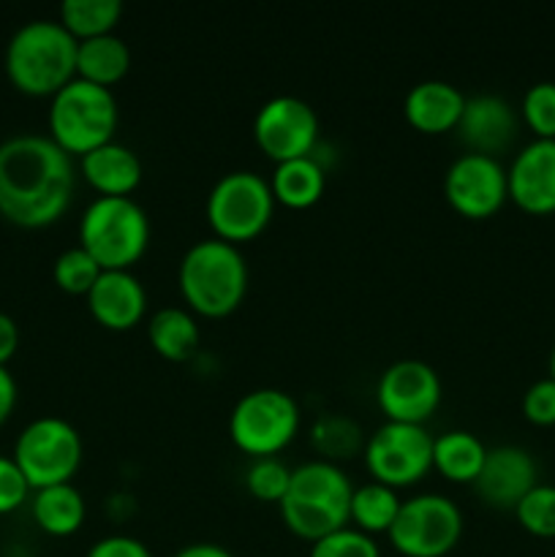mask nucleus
<instances>
[{
  "mask_svg": "<svg viewBox=\"0 0 555 557\" xmlns=\"http://www.w3.org/2000/svg\"><path fill=\"white\" fill-rule=\"evenodd\" d=\"M76 172L52 136L16 134L0 141V215L25 228L58 221L71 205Z\"/></svg>",
  "mask_w": 555,
  "mask_h": 557,
  "instance_id": "1",
  "label": "nucleus"
},
{
  "mask_svg": "<svg viewBox=\"0 0 555 557\" xmlns=\"http://www.w3.org/2000/svg\"><path fill=\"white\" fill-rule=\"evenodd\" d=\"M354 484L337 462L316 457L292 468L288 490L281 500L283 522L297 536L316 542L337 528L348 525Z\"/></svg>",
  "mask_w": 555,
  "mask_h": 557,
  "instance_id": "2",
  "label": "nucleus"
},
{
  "mask_svg": "<svg viewBox=\"0 0 555 557\" xmlns=\"http://www.w3.org/2000/svg\"><path fill=\"white\" fill-rule=\"evenodd\" d=\"M76 41L60 20H30L5 47V74L27 96H54L76 76Z\"/></svg>",
  "mask_w": 555,
  "mask_h": 557,
  "instance_id": "3",
  "label": "nucleus"
},
{
  "mask_svg": "<svg viewBox=\"0 0 555 557\" xmlns=\"http://www.w3.org/2000/svg\"><path fill=\"white\" fill-rule=\"evenodd\" d=\"M177 283L196 313L221 319L237 310L248 292V261L229 239H196L180 259Z\"/></svg>",
  "mask_w": 555,
  "mask_h": 557,
  "instance_id": "4",
  "label": "nucleus"
},
{
  "mask_svg": "<svg viewBox=\"0 0 555 557\" xmlns=\"http://www.w3.org/2000/svg\"><path fill=\"white\" fill-rule=\"evenodd\" d=\"M79 245L101 270H131L150 245V218L131 196H96L82 212Z\"/></svg>",
  "mask_w": 555,
  "mask_h": 557,
  "instance_id": "5",
  "label": "nucleus"
},
{
  "mask_svg": "<svg viewBox=\"0 0 555 557\" xmlns=\"http://www.w3.org/2000/svg\"><path fill=\"white\" fill-rule=\"evenodd\" d=\"M118 117V98L112 87L74 76L49 103V136L71 156H85L112 141Z\"/></svg>",
  "mask_w": 555,
  "mask_h": 557,
  "instance_id": "6",
  "label": "nucleus"
},
{
  "mask_svg": "<svg viewBox=\"0 0 555 557\" xmlns=\"http://www.w3.org/2000/svg\"><path fill=\"white\" fill-rule=\"evenodd\" d=\"M299 419L297 397L275 386H259L234 403L229 435L245 455L272 457L297 435Z\"/></svg>",
  "mask_w": 555,
  "mask_h": 557,
  "instance_id": "7",
  "label": "nucleus"
},
{
  "mask_svg": "<svg viewBox=\"0 0 555 557\" xmlns=\"http://www.w3.org/2000/svg\"><path fill=\"white\" fill-rule=\"evenodd\" d=\"M272 210H275V196L270 180L250 169L221 174L207 194V221L212 232L234 245L264 232Z\"/></svg>",
  "mask_w": 555,
  "mask_h": 557,
  "instance_id": "8",
  "label": "nucleus"
},
{
  "mask_svg": "<svg viewBox=\"0 0 555 557\" xmlns=\"http://www.w3.org/2000/svg\"><path fill=\"white\" fill-rule=\"evenodd\" d=\"M79 430L60 417H38L16 435L14 460L25 473L30 490L71 482L82 466Z\"/></svg>",
  "mask_w": 555,
  "mask_h": 557,
  "instance_id": "9",
  "label": "nucleus"
},
{
  "mask_svg": "<svg viewBox=\"0 0 555 557\" xmlns=\"http://www.w3.org/2000/svg\"><path fill=\"white\" fill-rule=\"evenodd\" d=\"M390 542L406 557H444L462 536V511L441 493H422L403 500Z\"/></svg>",
  "mask_w": 555,
  "mask_h": 557,
  "instance_id": "10",
  "label": "nucleus"
},
{
  "mask_svg": "<svg viewBox=\"0 0 555 557\" xmlns=\"http://www.w3.org/2000/svg\"><path fill=\"white\" fill-rule=\"evenodd\" d=\"M365 462L375 482L403 487L433 468V435L424 424L386 419L365 441Z\"/></svg>",
  "mask_w": 555,
  "mask_h": 557,
  "instance_id": "11",
  "label": "nucleus"
},
{
  "mask_svg": "<svg viewBox=\"0 0 555 557\" xmlns=\"http://www.w3.org/2000/svg\"><path fill=\"white\" fill-rule=\"evenodd\" d=\"M319 114L299 96L270 98L254 117V139L275 163L288 158L313 156L319 145Z\"/></svg>",
  "mask_w": 555,
  "mask_h": 557,
  "instance_id": "12",
  "label": "nucleus"
},
{
  "mask_svg": "<svg viewBox=\"0 0 555 557\" xmlns=\"http://www.w3.org/2000/svg\"><path fill=\"white\" fill-rule=\"evenodd\" d=\"M444 196L460 215H493L509 199L504 163L482 152H460L444 172Z\"/></svg>",
  "mask_w": 555,
  "mask_h": 557,
  "instance_id": "13",
  "label": "nucleus"
},
{
  "mask_svg": "<svg viewBox=\"0 0 555 557\" xmlns=\"http://www.w3.org/2000/svg\"><path fill=\"white\" fill-rule=\"evenodd\" d=\"M375 400L392 422L424 424L441 403V375L422 359H397L381 373Z\"/></svg>",
  "mask_w": 555,
  "mask_h": 557,
  "instance_id": "14",
  "label": "nucleus"
},
{
  "mask_svg": "<svg viewBox=\"0 0 555 557\" xmlns=\"http://www.w3.org/2000/svg\"><path fill=\"white\" fill-rule=\"evenodd\" d=\"M473 484L484 504L495 506V509H515L522 495L539 484L536 460L522 446H493L484 455L482 471L473 479Z\"/></svg>",
  "mask_w": 555,
  "mask_h": 557,
  "instance_id": "15",
  "label": "nucleus"
},
{
  "mask_svg": "<svg viewBox=\"0 0 555 557\" xmlns=\"http://www.w3.org/2000/svg\"><path fill=\"white\" fill-rule=\"evenodd\" d=\"M509 199L533 215L555 212V139H533L506 169Z\"/></svg>",
  "mask_w": 555,
  "mask_h": 557,
  "instance_id": "16",
  "label": "nucleus"
},
{
  "mask_svg": "<svg viewBox=\"0 0 555 557\" xmlns=\"http://www.w3.org/2000/svg\"><path fill=\"white\" fill-rule=\"evenodd\" d=\"M517 125L520 120H517L515 107L504 96L477 92V96H466V107L457 120V136L468 147V152L495 158V152H504L515 141Z\"/></svg>",
  "mask_w": 555,
  "mask_h": 557,
  "instance_id": "17",
  "label": "nucleus"
},
{
  "mask_svg": "<svg viewBox=\"0 0 555 557\" xmlns=\"http://www.w3.org/2000/svg\"><path fill=\"white\" fill-rule=\"evenodd\" d=\"M87 305L107 330H131L147 310L145 283L131 270H103L87 292Z\"/></svg>",
  "mask_w": 555,
  "mask_h": 557,
  "instance_id": "18",
  "label": "nucleus"
},
{
  "mask_svg": "<svg viewBox=\"0 0 555 557\" xmlns=\"http://www.w3.org/2000/svg\"><path fill=\"white\" fill-rule=\"evenodd\" d=\"M462 107H466V96L460 87L444 79L417 82L403 101L408 123L422 134H444V131L457 128Z\"/></svg>",
  "mask_w": 555,
  "mask_h": 557,
  "instance_id": "19",
  "label": "nucleus"
},
{
  "mask_svg": "<svg viewBox=\"0 0 555 557\" xmlns=\"http://www.w3.org/2000/svg\"><path fill=\"white\" fill-rule=\"evenodd\" d=\"M82 174L101 196H131L145 169L128 145L112 139L82 156Z\"/></svg>",
  "mask_w": 555,
  "mask_h": 557,
  "instance_id": "20",
  "label": "nucleus"
},
{
  "mask_svg": "<svg viewBox=\"0 0 555 557\" xmlns=\"http://www.w3.org/2000/svg\"><path fill=\"white\" fill-rule=\"evenodd\" d=\"M324 163L316 156H299L275 163V172L270 177V188L275 201L294 207V210H305V207L316 205L321 199V194H324Z\"/></svg>",
  "mask_w": 555,
  "mask_h": 557,
  "instance_id": "21",
  "label": "nucleus"
},
{
  "mask_svg": "<svg viewBox=\"0 0 555 557\" xmlns=\"http://www.w3.org/2000/svg\"><path fill=\"white\" fill-rule=\"evenodd\" d=\"M131 69V49L118 33L82 38L76 47V76L96 85H114Z\"/></svg>",
  "mask_w": 555,
  "mask_h": 557,
  "instance_id": "22",
  "label": "nucleus"
},
{
  "mask_svg": "<svg viewBox=\"0 0 555 557\" xmlns=\"http://www.w3.org/2000/svg\"><path fill=\"white\" fill-rule=\"evenodd\" d=\"M30 509L41 531L52 533V536H71L85 522L87 506L85 495L71 482H63L36 490Z\"/></svg>",
  "mask_w": 555,
  "mask_h": 557,
  "instance_id": "23",
  "label": "nucleus"
},
{
  "mask_svg": "<svg viewBox=\"0 0 555 557\" xmlns=\"http://www.w3.org/2000/svg\"><path fill=\"white\" fill-rule=\"evenodd\" d=\"M488 446L468 430L433 435V466L452 482H473L482 471Z\"/></svg>",
  "mask_w": 555,
  "mask_h": 557,
  "instance_id": "24",
  "label": "nucleus"
},
{
  "mask_svg": "<svg viewBox=\"0 0 555 557\" xmlns=\"http://www.w3.org/2000/svg\"><path fill=\"white\" fill-rule=\"evenodd\" d=\"M147 337L161 357L180 362V359H188L194 348L199 346V324L190 315V310L169 305V308H158L150 315Z\"/></svg>",
  "mask_w": 555,
  "mask_h": 557,
  "instance_id": "25",
  "label": "nucleus"
},
{
  "mask_svg": "<svg viewBox=\"0 0 555 557\" xmlns=\"http://www.w3.org/2000/svg\"><path fill=\"white\" fill-rule=\"evenodd\" d=\"M403 500L397 498L395 487L384 482H365L359 487H354L351 493V509L348 517L357 522L359 531L365 533H379L390 531L392 522H395L397 511H400Z\"/></svg>",
  "mask_w": 555,
  "mask_h": 557,
  "instance_id": "26",
  "label": "nucleus"
},
{
  "mask_svg": "<svg viewBox=\"0 0 555 557\" xmlns=\"http://www.w3.org/2000/svg\"><path fill=\"white\" fill-rule=\"evenodd\" d=\"M120 16H123L120 0H63L60 5V22L76 41L114 33Z\"/></svg>",
  "mask_w": 555,
  "mask_h": 557,
  "instance_id": "27",
  "label": "nucleus"
},
{
  "mask_svg": "<svg viewBox=\"0 0 555 557\" xmlns=\"http://www.w3.org/2000/svg\"><path fill=\"white\" fill-rule=\"evenodd\" d=\"M310 441L319 449V455H324V460L330 462L348 460L359 449H365L359 424L351 417H343V413H326V417L316 419L313 430H310Z\"/></svg>",
  "mask_w": 555,
  "mask_h": 557,
  "instance_id": "28",
  "label": "nucleus"
},
{
  "mask_svg": "<svg viewBox=\"0 0 555 557\" xmlns=\"http://www.w3.org/2000/svg\"><path fill=\"white\" fill-rule=\"evenodd\" d=\"M517 522L539 539H555V484H542L528 490L515 506Z\"/></svg>",
  "mask_w": 555,
  "mask_h": 557,
  "instance_id": "29",
  "label": "nucleus"
},
{
  "mask_svg": "<svg viewBox=\"0 0 555 557\" xmlns=\"http://www.w3.org/2000/svg\"><path fill=\"white\" fill-rule=\"evenodd\" d=\"M101 272H103L101 264H98V261L92 259L85 248H82V245L63 250V253L54 259V267H52L54 283H58L63 292L85 294V297H87V292L92 288V283L98 281V275H101Z\"/></svg>",
  "mask_w": 555,
  "mask_h": 557,
  "instance_id": "30",
  "label": "nucleus"
},
{
  "mask_svg": "<svg viewBox=\"0 0 555 557\" xmlns=\"http://www.w3.org/2000/svg\"><path fill=\"white\" fill-rule=\"evenodd\" d=\"M310 557H381V549L370 533L343 525L310 542Z\"/></svg>",
  "mask_w": 555,
  "mask_h": 557,
  "instance_id": "31",
  "label": "nucleus"
},
{
  "mask_svg": "<svg viewBox=\"0 0 555 557\" xmlns=\"http://www.w3.org/2000/svg\"><path fill=\"white\" fill-rule=\"evenodd\" d=\"M288 479H292V468L283 460H278L275 455L254 457V462L245 471V484H248L250 493L259 500H278V504L286 495Z\"/></svg>",
  "mask_w": 555,
  "mask_h": 557,
  "instance_id": "32",
  "label": "nucleus"
},
{
  "mask_svg": "<svg viewBox=\"0 0 555 557\" xmlns=\"http://www.w3.org/2000/svg\"><path fill=\"white\" fill-rule=\"evenodd\" d=\"M520 114L536 139H555V82H536L528 87Z\"/></svg>",
  "mask_w": 555,
  "mask_h": 557,
  "instance_id": "33",
  "label": "nucleus"
},
{
  "mask_svg": "<svg viewBox=\"0 0 555 557\" xmlns=\"http://www.w3.org/2000/svg\"><path fill=\"white\" fill-rule=\"evenodd\" d=\"M522 413L528 422L539 424V428H550L555 424V381L539 379L522 395Z\"/></svg>",
  "mask_w": 555,
  "mask_h": 557,
  "instance_id": "34",
  "label": "nucleus"
},
{
  "mask_svg": "<svg viewBox=\"0 0 555 557\" xmlns=\"http://www.w3.org/2000/svg\"><path fill=\"white\" fill-rule=\"evenodd\" d=\"M27 493H30V484L14 457L0 455V515L20 509L27 500Z\"/></svg>",
  "mask_w": 555,
  "mask_h": 557,
  "instance_id": "35",
  "label": "nucleus"
},
{
  "mask_svg": "<svg viewBox=\"0 0 555 557\" xmlns=\"http://www.w3.org/2000/svg\"><path fill=\"white\" fill-rule=\"evenodd\" d=\"M87 557H152L145 542L125 533H114V536H103L87 549Z\"/></svg>",
  "mask_w": 555,
  "mask_h": 557,
  "instance_id": "36",
  "label": "nucleus"
},
{
  "mask_svg": "<svg viewBox=\"0 0 555 557\" xmlns=\"http://www.w3.org/2000/svg\"><path fill=\"white\" fill-rule=\"evenodd\" d=\"M16 348H20V326H16V321L9 313L0 310V364H9Z\"/></svg>",
  "mask_w": 555,
  "mask_h": 557,
  "instance_id": "37",
  "label": "nucleus"
},
{
  "mask_svg": "<svg viewBox=\"0 0 555 557\" xmlns=\"http://www.w3.org/2000/svg\"><path fill=\"white\" fill-rule=\"evenodd\" d=\"M16 381L14 375H11V370L5 368V364H0V424L5 422V419L11 417V411H14L16 406Z\"/></svg>",
  "mask_w": 555,
  "mask_h": 557,
  "instance_id": "38",
  "label": "nucleus"
},
{
  "mask_svg": "<svg viewBox=\"0 0 555 557\" xmlns=\"http://www.w3.org/2000/svg\"><path fill=\"white\" fill-rule=\"evenodd\" d=\"M174 557H234L229 553L223 544H212V542H194V544H185L180 547Z\"/></svg>",
  "mask_w": 555,
  "mask_h": 557,
  "instance_id": "39",
  "label": "nucleus"
},
{
  "mask_svg": "<svg viewBox=\"0 0 555 557\" xmlns=\"http://www.w3.org/2000/svg\"><path fill=\"white\" fill-rule=\"evenodd\" d=\"M550 379L555 381V346H553V351H550Z\"/></svg>",
  "mask_w": 555,
  "mask_h": 557,
  "instance_id": "40",
  "label": "nucleus"
}]
</instances>
